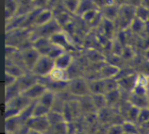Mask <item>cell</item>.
I'll list each match as a JSON object with an SVG mask.
<instances>
[{"label":"cell","instance_id":"cell-1","mask_svg":"<svg viewBox=\"0 0 149 134\" xmlns=\"http://www.w3.org/2000/svg\"><path fill=\"white\" fill-rule=\"evenodd\" d=\"M51 68V62L46 58L41 59V61L37 65V71L39 73H45Z\"/></svg>","mask_w":149,"mask_h":134},{"label":"cell","instance_id":"cell-2","mask_svg":"<svg viewBox=\"0 0 149 134\" xmlns=\"http://www.w3.org/2000/svg\"><path fill=\"white\" fill-rule=\"evenodd\" d=\"M32 124H34V127L37 128V129L39 130H43L46 128V126H47V124H46V122L44 121L43 119H37V120H34V121H32Z\"/></svg>","mask_w":149,"mask_h":134},{"label":"cell","instance_id":"cell-3","mask_svg":"<svg viewBox=\"0 0 149 134\" xmlns=\"http://www.w3.org/2000/svg\"><path fill=\"white\" fill-rule=\"evenodd\" d=\"M72 89L76 91V93H82V91H85V85L82 81H77L72 87Z\"/></svg>","mask_w":149,"mask_h":134},{"label":"cell","instance_id":"cell-4","mask_svg":"<svg viewBox=\"0 0 149 134\" xmlns=\"http://www.w3.org/2000/svg\"><path fill=\"white\" fill-rule=\"evenodd\" d=\"M42 91H43V87L36 85V87H34L33 89H30L29 93H28V95L32 96V97H36V96H38V95H40V93H42Z\"/></svg>","mask_w":149,"mask_h":134},{"label":"cell","instance_id":"cell-5","mask_svg":"<svg viewBox=\"0 0 149 134\" xmlns=\"http://www.w3.org/2000/svg\"><path fill=\"white\" fill-rule=\"evenodd\" d=\"M36 58H37V55H36L34 52H30V53L27 55V57H26V61H27L29 64H33L34 62H35Z\"/></svg>","mask_w":149,"mask_h":134},{"label":"cell","instance_id":"cell-6","mask_svg":"<svg viewBox=\"0 0 149 134\" xmlns=\"http://www.w3.org/2000/svg\"><path fill=\"white\" fill-rule=\"evenodd\" d=\"M42 103L44 104L45 106H49L50 104L52 103V97H51V95H46L45 97L43 98V100H42Z\"/></svg>","mask_w":149,"mask_h":134},{"label":"cell","instance_id":"cell-7","mask_svg":"<svg viewBox=\"0 0 149 134\" xmlns=\"http://www.w3.org/2000/svg\"><path fill=\"white\" fill-rule=\"evenodd\" d=\"M68 63V56H63V57H61L59 60H58V64H59L61 67H64Z\"/></svg>","mask_w":149,"mask_h":134},{"label":"cell","instance_id":"cell-8","mask_svg":"<svg viewBox=\"0 0 149 134\" xmlns=\"http://www.w3.org/2000/svg\"><path fill=\"white\" fill-rule=\"evenodd\" d=\"M49 16H50V13H47V12L43 13V14L40 15V16H39V19H38V21H39V23H42V21H46V19H47Z\"/></svg>","mask_w":149,"mask_h":134},{"label":"cell","instance_id":"cell-9","mask_svg":"<svg viewBox=\"0 0 149 134\" xmlns=\"http://www.w3.org/2000/svg\"><path fill=\"white\" fill-rule=\"evenodd\" d=\"M13 124H17V122H15V119L8 120V121H7V128H9V129H13V127H15Z\"/></svg>","mask_w":149,"mask_h":134},{"label":"cell","instance_id":"cell-10","mask_svg":"<svg viewBox=\"0 0 149 134\" xmlns=\"http://www.w3.org/2000/svg\"><path fill=\"white\" fill-rule=\"evenodd\" d=\"M109 133H110V134H120V133H118V130H116V129H112V130H110Z\"/></svg>","mask_w":149,"mask_h":134}]
</instances>
